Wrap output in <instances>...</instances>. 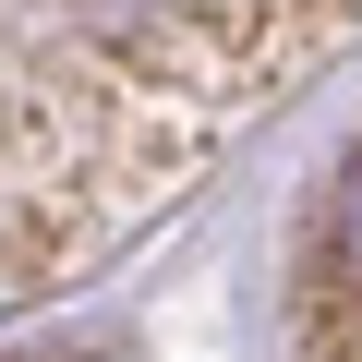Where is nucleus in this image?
Instances as JSON below:
<instances>
[{
  "label": "nucleus",
  "mask_w": 362,
  "mask_h": 362,
  "mask_svg": "<svg viewBox=\"0 0 362 362\" xmlns=\"http://www.w3.org/2000/svg\"><path fill=\"white\" fill-rule=\"evenodd\" d=\"M314 266L362 278V157H338V169H326V194H314Z\"/></svg>",
  "instance_id": "1"
}]
</instances>
